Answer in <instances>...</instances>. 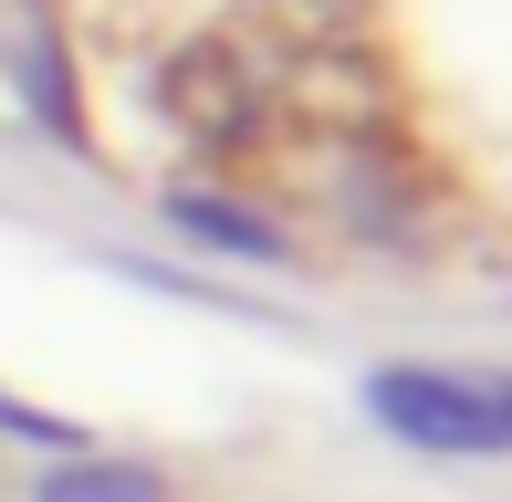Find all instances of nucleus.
<instances>
[{
	"label": "nucleus",
	"mask_w": 512,
	"mask_h": 502,
	"mask_svg": "<svg viewBox=\"0 0 512 502\" xmlns=\"http://www.w3.org/2000/svg\"><path fill=\"white\" fill-rule=\"evenodd\" d=\"M356 398L429 461H512V367H377Z\"/></svg>",
	"instance_id": "f257e3e1"
},
{
	"label": "nucleus",
	"mask_w": 512,
	"mask_h": 502,
	"mask_svg": "<svg viewBox=\"0 0 512 502\" xmlns=\"http://www.w3.org/2000/svg\"><path fill=\"white\" fill-rule=\"evenodd\" d=\"M32 502H178V482L136 450H63L53 471H32Z\"/></svg>",
	"instance_id": "f03ea898"
},
{
	"label": "nucleus",
	"mask_w": 512,
	"mask_h": 502,
	"mask_svg": "<svg viewBox=\"0 0 512 502\" xmlns=\"http://www.w3.org/2000/svg\"><path fill=\"white\" fill-rule=\"evenodd\" d=\"M168 231L199 241V251H220V262H251V272L283 262V231H272L262 210H241V199H209V189H168Z\"/></svg>",
	"instance_id": "7ed1b4c3"
},
{
	"label": "nucleus",
	"mask_w": 512,
	"mask_h": 502,
	"mask_svg": "<svg viewBox=\"0 0 512 502\" xmlns=\"http://www.w3.org/2000/svg\"><path fill=\"white\" fill-rule=\"evenodd\" d=\"M21 95H42V126L63 136V147H84V116H74V84H63V53H53V32L21 53Z\"/></svg>",
	"instance_id": "20e7f679"
},
{
	"label": "nucleus",
	"mask_w": 512,
	"mask_h": 502,
	"mask_svg": "<svg viewBox=\"0 0 512 502\" xmlns=\"http://www.w3.org/2000/svg\"><path fill=\"white\" fill-rule=\"evenodd\" d=\"M0 429H11V440H42V450H84L74 419H53V408H21V398H0Z\"/></svg>",
	"instance_id": "39448f33"
}]
</instances>
